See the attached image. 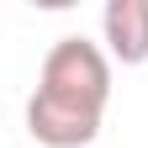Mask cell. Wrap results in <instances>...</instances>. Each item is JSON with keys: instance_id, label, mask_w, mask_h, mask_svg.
<instances>
[{"instance_id": "obj_1", "label": "cell", "mask_w": 148, "mask_h": 148, "mask_svg": "<svg viewBox=\"0 0 148 148\" xmlns=\"http://www.w3.org/2000/svg\"><path fill=\"white\" fill-rule=\"evenodd\" d=\"M111 101V58L101 42L58 37L42 58L37 90L27 101V132L42 148H85L101 138V116Z\"/></svg>"}, {"instance_id": "obj_2", "label": "cell", "mask_w": 148, "mask_h": 148, "mask_svg": "<svg viewBox=\"0 0 148 148\" xmlns=\"http://www.w3.org/2000/svg\"><path fill=\"white\" fill-rule=\"evenodd\" d=\"M101 32H106L111 64H122V69L148 64V0H106Z\"/></svg>"}]
</instances>
